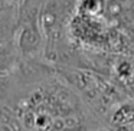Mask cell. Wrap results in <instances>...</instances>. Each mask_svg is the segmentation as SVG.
I'll return each mask as SVG.
<instances>
[{
  "mask_svg": "<svg viewBox=\"0 0 134 131\" xmlns=\"http://www.w3.org/2000/svg\"><path fill=\"white\" fill-rule=\"evenodd\" d=\"M25 0H2V3H7V4H13V6H20Z\"/></svg>",
  "mask_w": 134,
  "mask_h": 131,
  "instance_id": "6da1fadb",
  "label": "cell"
}]
</instances>
